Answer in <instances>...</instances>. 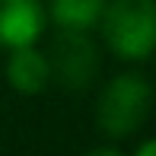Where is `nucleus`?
Instances as JSON below:
<instances>
[{
  "mask_svg": "<svg viewBox=\"0 0 156 156\" xmlns=\"http://www.w3.org/2000/svg\"><path fill=\"white\" fill-rule=\"evenodd\" d=\"M99 26L121 61H147L156 51V0H105Z\"/></svg>",
  "mask_w": 156,
  "mask_h": 156,
  "instance_id": "1",
  "label": "nucleus"
},
{
  "mask_svg": "<svg viewBox=\"0 0 156 156\" xmlns=\"http://www.w3.org/2000/svg\"><path fill=\"white\" fill-rule=\"evenodd\" d=\"M153 108V86L140 73H118L105 83L96 105V124L105 137L121 140L147 124Z\"/></svg>",
  "mask_w": 156,
  "mask_h": 156,
  "instance_id": "2",
  "label": "nucleus"
},
{
  "mask_svg": "<svg viewBox=\"0 0 156 156\" xmlns=\"http://www.w3.org/2000/svg\"><path fill=\"white\" fill-rule=\"evenodd\" d=\"M51 80H58L64 89H86L93 86L99 73V45L89 38V32L61 29L51 41Z\"/></svg>",
  "mask_w": 156,
  "mask_h": 156,
  "instance_id": "3",
  "label": "nucleus"
},
{
  "mask_svg": "<svg viewBox=\"0 0 156 156\" xmlns=\"http://www.w3.org/2000/svg\"><path fill=\"white\" fill-rule=\"evenodd\" d=\"M45 16L41 0H0V48L35 45L45 32Z\"/></svg>",
  "mask_w": 156,
  "mask_h": 156,
  "instance_id": "4",
  "label": "nucleus"
},
{
  "mask_svg": "<svg viewBox=\"0 0 156 156\" xmlns=\"http://www.w3.org/2000/svg\"><path fill=\"white\" fill-rule=\"evenodd\" d=\"M6 83H10L16 93L23 96H38L48 89L51 83V64H48V54L38 51L35 45H23V48H10L3 64Z\"/></svg>",
  "mask_w": 156,
  "mask_h": 156,
  "instance_id": "5",
  "label": "nucleus"
},
{
  "mask_svg": "<svg viewBox=\"0 0 156 156\" xmlns=\"http://www.w3.org/2000/svg\"><path fill=\"white\" fill-rule=\"evenodd\" d=\"M105 10V0H48V13L61 29L73 32H89L99 26Z\"/></svg>",
  "mask_w": 156,
  "mask_h": 156,
  "instance_id": "6",
  "label": "nucleus"
},
{
  "mask_svg": "<svg viewBox=\"0 0 156 156\" xmlns=\"http://www.w3.org/2000/svg\"><path fill=\"white\" fill-rule=\"evenodd\" d=\"M86 156H124V153L118 150V147H105L102 144V147H96V150H89Z\"/></svg>",
  "mask_w": 156,
  "mask_h": 156,
  "instance_id": "7",
  "label": "nucleus"
},
{
  "mask_svg": "<svg viewBox=\"0 0 156 156\" xmlns=\"http://www.w3.org/2000/svg\"><path fill=\"white\" fill-rule=\"evenodd\" d=\"M134 156H156V137L147 140V144H140V150L134 153Z\"/></svg>",
  "mask_w": 156,
  "mask_h": 156,
  "instance_id": "8",
  "label": "nucleus"
}]
</instances>
